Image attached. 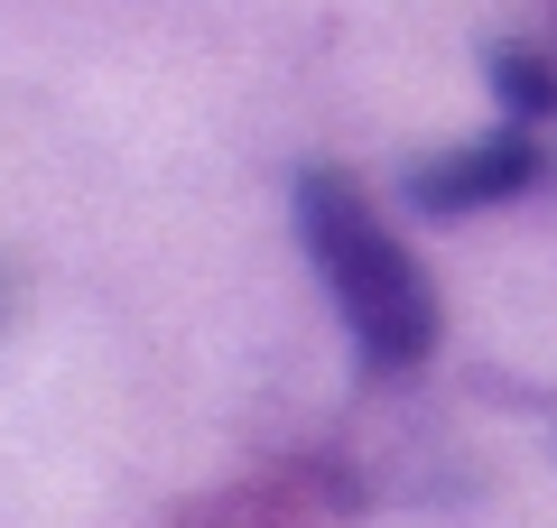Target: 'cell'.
Masks as SVG:
<instances>
[{
    "label": "cell",
    "instance_id": "1",
    "mask_svg": "<svg viewBox=\"0 0 557 528\" xmlns=\"http://www.w3.org/2000/svg\"><path fill=\"white\" fill-rule=\"evenodd\" d=\"M298 241L317 260V288L335 297L354 362L372 380H409L446 334V306L428 288V269L409 260V241L381 223V204L362 196L344 167H298Z\"/></svg>",
    "mask_w": 557,
    "mask_h": 528
},
{
    "label": "cell",
    "instance_id": "2",
    "mask_svg": "<svg viewBox=\"0 0 557 528\" xmlns=\"http://www.w3.org/2000/svg\"><path fill=\"white\" fill-rule=\"evenodd\" d=\"M539 176H548V149H539V130H520V121H493V130L465 139V149L418 158V167L399 176V196H409V214H428V223H465V214H493V204L530 196Z\"/></svg>",
    "mask_w": 557,
    "mask_h": 528
},
{
    "label": "cell",
    "instance_id": "3",
    "mask_svg": "<svg viewBox=\"0 0 557 528\" xmlns=\"http://www.w3.org/2000/svg\"><path fill=\"white\" fill-rule=\"evenodd\" d=\"M483 75H493L502 121H520V130H548V121H557V65L539 56V47H493Z\"/></svg>",
    "mask_w": 557,
    "mask_h": 528
}]
</instances>
